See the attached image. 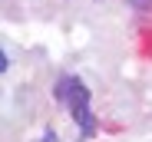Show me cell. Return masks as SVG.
I'll use <instances>...</instances> for the list:
<instances>
[{
    "label": "cell",
    "mask_w": 152,
    "mask_h": 142,
    "mask_svg": "<svg viewBox=\"0 0 152 142\" xmlns=\"http://www.w3.org/2000/svg\"><path fill=\"white\" fill-rule=\"evenodd\" d=\"M4 69H7V56H4V53H0V73H4Z\"/></svg>",
    "instance_id": "2"
},
{
    "label": "cell",
    "mask_w": 152,
    "mask_h": 142,
    "mask_svg": "<svg viewBox=\"0 0 152 142\" xmlns=\"http://www.w3.org/2000/svg\"><path fill=\"white\" fill-rule=\"evenodd\" d=\"M56 92H60V99L66 103V109L73 112V119L80 122L83 135H93L96 132V122H93V112H89V89L83 86V79L66 76V79H60Z\"/></svg>",
    "instance_id": "1"
}]
</instances>
